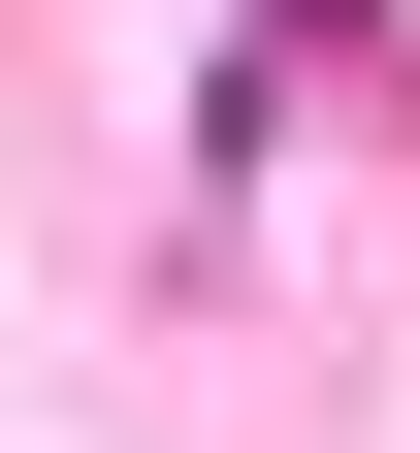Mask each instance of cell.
Masks as SVG:
<instances>
[{
	"instance_id": "1",
	"label": "cell",
	"mask_w": 420,
	"mask_h": 453,
	"mask_svg": "<svg viewBox=\"0 0 420 453\" xmlns=\"http://www.w3.org/2000/svg\"><path fill=\"white\" fill-rule=\"evenodd\" d=\"M259 33H388V0H259Z\"/></svg>"
}]
</instances>
